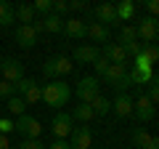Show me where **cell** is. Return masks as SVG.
Returning <instances> with one entry per match:
<instances>
[{"mask_svg": "<svg viewBox=\"0 0 159 149\" xmlns=\"http://www.w3.org/2000/svg\"><path fill=\"white\" fill-rule=\"evenodd\" d=\"M130 85H148L154 77V69H127Z\"/></svg>", "mask_w": 159, "mask_h": 149, "instance_id": "18", "label": "cell"}, {"mask_svg": "<svg viewBox=\"0 0 159 149\" xmlns=\"http://www.w3.org/2000/svg\"><path fill=\"white\" fill-rule=\"evenodd\" d=\"M111 112L117 117H130L133 115V99L127 96V93H119V96L111 101Z\"/></svg>", "mask_w": 159, "mask_h": 149, "instance_id": "17", "label": "cell"}, {"mask_svg": "<svg viewBox=\"0 0 159 149\" xmlns=\"http://www.w3.org/2000/svg\"><path fill=\"white\" fill-rule=\"evenodd\" d=\"M16 149H45V144L40 141V138H24Z\"/></svg>", "mask_w": 159, "mask_h": 149, "instance_id": "31", "label": "cell"}, {"mask_svg": "<svg viewBox=\"0 0 159 149\" xmlns=\"http://www.w3.org/2000/svg\"><path fill=\"white\" fill-rule=\"evenodd\" d=\"M133 141H135L138 149H159V138L151 136L146 128H138V131L133 133Z\"/></svg>", "mask_w": 159, "mask_h": 149, "instance_id": "16", "label": "cell"}, {"mask_svg": "<svg viewBox=\"0 0 159 149\" xmlns=\"http://www.w3.org/2000/svg\"><path fill=\"white\" fill-rule=\"evenodd\" d=\"M45 149H69V144L61 141V138H53V144H48Z\"/></svg>", "mask_w": 159, "mask_h": 149, "instance_id": "39", "label": "cell"}, {"mask_svg": "<svg viewBox=\"0 0 159 149\" xmlns=\"http://www.w3.org/2000/svg\"><path fill=\"white\" fill-rule=\"evenodd\" d=\"M13 16L19 19V22L21 24H32L34 19V11H32V6H29V3H21V6H13Z\"/></svg>", "mask_w": 159, "mask_h": 149, "instance_id": "22", "label": "cell"}, {"mask_svg": "<svg viewBox=\"0 0 159 149\" xmlns=\"http://www.w3.org/2000/svg\"><path fill=\"white\" fill-rule=\"evenodd\" d=\"M141 53H143V56H146V61L151 64V67H154V64H157V59H159V48H157V43H146Z\"/></svg>", "mask_w": 159, "mask_h": 149, "instance_id": "29", "label": "cell"}, {"mask_svg": "<svg viewBox=\"0 0 159 149\" xmlns=\"http://www.w3.org/2000/svg\"><path fill=\"white\" fill-rule=\"evenodd\" d=\"M146 11H148V16H154V19H157V11H159V3H157V0H148V3H146Z\"/></svg>", "mask_w": 159, "mask_h": 149, "instance_id": "38", "label": "cell"}, {"mask_svg": "<svg viewBox=\"0 0 159 149\" xmlns=\"http://www.w3.org/2000/svg\"><path fill=\"white\" fill-rule=\"evenodd\" d=\"M74 96H77L80 104H90L96 96H101V80L88 74V77H80L77 88H74Z\"/></svg>", "mask_w": 159, "mask_h": 149, "instance_id": "2", "label": "cell"}, {"mask_svg": "<svg viewBox=\"0 0 159 149\" xmlns=\"http://www.w3.org/2000/svg\"><path fill=\"white\" fill-rule=\"evenodd\" d=\"M0 133H3V136L13 133V120L11 117H0Z\"/></svg>", "mask_w": 159, "mask_h": 149, "instance_id": "34", "label": "cell"}, {"mask_svg": "<svg viewBox=\"0 0 159 149\" xmlns=\"http://www.w3.org/2000/svg\"><path fill=\"white\" fill-rule=\"evenodd\" d=\"M90 109H93V115H96V117H103V115L111 112V101L103 99V96H96V99L90 101Z\"/></svg>", "mask_w": 159, "mask_h": 149, "instance_id": "25", "label": "cell"}, {"mask_svg": "<svg viewBox=\"0 0 159 149\" xmlns=\"http://www.w3.org/2000/svg\"><path fill=\"white\" fill-rule=\"evenodd\" d=\"M40 91H43V101L48 107H64L72 99V88L64 80H51V83H45V85L40 88Z\"/></svg>", "mask_w": 159, "mask_h": 149, "instance_id": "1", "label": "cell"}, {"mask_svg": "<svg viewBox=\"0 0 159 149\" xmlns=\"http://www.w3.org/2000/svg\"><path fill=\"white\" fill-rule=\"evenodd\" d=\"M96 19L98 24H103V27H117L119 19H117V11H114V3H101V6L96 8Z\"/></svg>", "mask_w": 159, "mask_h": 149, "instance_id": "12", "label": "cell"}, {"mask_svg": "<svg viewBox=\"0 0 159 149\" xmlns=\"http://www.w3.org/2000/svg\"><path fill=\"white\" fill-rule=\"evenodd\" d=\"M72 69H74V64L66 56H53V59H48L43 64V74H45L48 80H61L64 74H69Z\"/></svg>", "mask_w": 159, "mask_h": 149, "instance_id": "3", "label": "cell"}, {"mask_svg": "<svg viewBox=\"0 0 159 149\" xmlns=\"http://www.w3.org/2000/svg\"><path fill=\"white\" fill-rule=\"evenodd\" d=\"M69 149H90L93 144V133L88 125H74L72 133H69Z\"/></svg>", "mask_w": 159, "mask_h": 149, "instance_id": "8", "label": "cell"}, {"mask_svg": "<svg viewBox=\"0 0 159 149\" xmlns=\"http://www.w3.org/2000/svg\"><path fill=\"white\" fill-rule=\"evenodd\" d=\"M114 11H117L119 24H122V22H130V19L135 16V3H130V0H122V3H117V6H114Z\"/></svg>", "mask_w": 159, "mask_h": 149, "instance_id": "19", "label": "cell"}, {"mask_svg": "<svg viewBox=\"0 0 159 149\" xmlns=\"http://www.w3.org/2000/svg\"><path fill=\"white\" fill-rule=\"evenodd\" d=\"M13 22H16V16H13V6L6 3V0H0V27H11Z\"/></svg>", "mask_w": 159, "mask_h": 149, "instance_id": "26", "label": "cell"}, {"mask_svg": "<svg viewBox=\"0 0 159 149\" xmlns=\"http://www.w3.org/2000/svg\"><path fill=\"white\" fill-rule=\"evenodd\" d=\"M37 37H40V35L34 32L32 24H19V27H16V43L21 48H32L34 43H37Z\"/></svg>", "mask_w": 159, "mask_h": 149, "instance_id": "14", "label": "cell"}, {"mask_svg": "<svg viewBox=\"0 0 159 149\" xmlns=\"http://www.w3.org/2000/svg\"><path fill=\"white\" fill-rule=\"evenodd\" d=\"M29 6H32V11H34V16H37V13H51L53 11V0H34V3H29Z\"/></svg>", "mask_w": 159, "mask_h": 149, "instance_id": "30", "label": "cell"}, {"mask_svg": "<svg viewBox=\"0 0 159 149\" xmlns=\"http://www.w3.org/2000/svg\"><path fill=\"white\" fill-rule=\"evenodd\" d=\"M24 77V64L16 61V59H3L0 61V80H6V83H19Z\"/></svg>", "mask_w": 159, "mask_h": 149, "instance_id": "7", "label": "cell"}, {"mask_svg": "<svg viewBox=\"0 0 159 149\" xmlns=\"http://www.w3.org/2000/svg\"><path fill=\"white\" fill-rule=\"evenodd\" d=\"M21 99L27 101V107H29V104H37V101H43V91H40V85L34 83V85H29L27 91H24Z\"/></svg>", "mask_w": 159, "mask_h": 149, "instance_id": "28", "label": "cell"}, {"mask_svg": "<svg viewBox=\"0 0 159 149\" xmlns=\"http://www.w3.org/2000/svg\"><path fill=\"white\" fill-rule=\"evenodd\" d=\"M141 51H143V43H130V46H125V53H127V56H133V59H135Z\"/></svg>", "mask_w": 159, "mask_h": 149, "instance_id": "35", "label": "cell"}, {"mask_svg": "<svg viewBox=\"0 0 159 149\" xmlns=\"http://www.w3.org/2000/svg\"><path fill=\"white\" fill-rule=\"evenodd\" d=\"M43 32H51V35L64 32V19L56 16V13H48V16L43 19Z\"/></svg>", "mask_w": 159, "mask_h": 149, "instance_id": "21", "label": "cell"}, {"mask_svg": "<svg viewBox=\"0 0 159 149\" xmlns=\"http://www.w3.org/2000/svg\"><path fill=\"white\" fill-rule=\"evenodd\" d=\"M51 13H56V16L66 13V3H64V0H53V11H51Z\"/></svg>", "mask_w": 159, "mask_h": 149, "instance_id": "37", "label": "cell"}, {"mask_svg": "<svg viewBox=\"0 0 159 149\" xmlns=\"http://www.w3.org/2000/svg\"><path fill=\"white\" fill-rule=\"evenodd\" d=\"M85 0H72V3H66V11H85Z\"/></svg>", "mask_w": 159, "mask_h": 149, "instance_id": "36", "label": "cell"}, {"mask_svg": "<svg viewBox=\"0 0 159 149\" xmlns=\"http://www.w3.org/2000/svg\"><path fill=\"white\" fill-rule=\"evenodd\" d=\"M93 69H96V74H98V77H103V72L109 69V61H106L103 56H98L96 61H93Z\"/></svg>", "mask_w": 159, "mask_h": 149, "instance_id": "33", "label": "cell"}, {"mask_svg": "<svg viewBox=\"0 0 159 149\" xmlns=\"http://www.w3.org/2000/svg\"><path fill=\"white\" fill-rule=\"evenodd\" d=\"M98 56H101V48L98 46H77L74 53H72V59L80 61V64H93Z\"/></svg>", "mask_w": 159, "mask_h": 149, "instance_id": "15", "label": "cell"}, {"mask_svg": "<svg viewBox=\"0 0 159 149\" xmlns=\"http://www.w3.org/2000/svg\"><path fill=\"white\" fill-rule=\"evenodd\" d=\"M88 37L96 40V43H109V29L103 27V24L93 22V24H88Z\"/></svg>", "mask_w": 159, "mask_h": 149, "instance_id": "20", "label": "cell"}, {"mask_svg": "<svg viewBox=\"0 0 159 149\" xmlns=\"http://www.w3.org/2000/svg\"><path fill=\"white\" fill-rule=\"evenodd\" d=\"M13 131L21 133L24 138H40L43 125H40L37 117H32V115H21V117H16V120H13Z\"/></svg>", "mask_w": 159, "mask_h": 149, "instance_id": "5", "label": "cell"}, {"mask_svg": "<svg viewBox=\"0 0 159 149\" xmlns=\"http://www.w3.org/2000/svg\"><path fill=\"white\" fill-rule=\"evenodd\" d=\"M93 117H96V115H93L90 104H77V107H74V112H72V120L82 123V125H85V123H90Z\"/></svg>", "mask_w": 159, "mask_h": 149, "instance_id": "23", "label": "cell"}, {"mask_svg": "<svg viewBox=\"0 0 159 149\" xmlns=\"http://www.w3.org/2000/svg\"><path fill=\"white\" fill-rule=\"evenodd\" d=\"M133 115H135L141 123H148V120H154V115H157V107L141 93V96L133 101Z\"/></svg>", "mask_w": 159, "mask_h": 149, "instance_id": "10", "label": "cell"}, {"mask_svg": "<svg viewBox=\"0 0 159 149\" xmlns=\"http://www.w3.org/2000/svg\"><path fill=\"white\" fill-rule=\"evenodd\" d=\"M103 80H106V85L117 88L119 93H125L127 88H130V77H127L125 64H109V69L103 72Z\"/></svg>", "mask_w": 159, "mask_h": 149, "instance_id": "4", "label": "cell"}, {"mask_svg": "<svg viewBox=\"0 0 159 149\" xmlns=\"http://www.w3.org/2000/svg\"><path fill=\"white\" fill-rule=\"evenodd\" d=\"M8 149H16V147H8Z\"/></svg>", "mask_w": 159, "mask_h": 149, "instance_id": "41", "label": "cell"}, {"mask_svg": "<svg viewBox=\"0 0 159 149\" xmlns=\"http://www.w3.org/2000/svg\"><path fill=\"white\" fill-rule=\"evenodd\" d=\"M11 147V141H8V136H3V133H0V149H8Z\"/></svg>", "mask_w": 159, "mask_h": 149, "instance_id": "40", "label": "cell"}, {"mask_svg": "<svg viewBox=\"0 0 159 149\" xmlns=\"http://www.w3.org/2000/svg\"><path fill=\"white\" fill-rule=\"evenodd\" d=\"M8 112L16 115V117L27 115V101H24L21 96H11V99H8Z\"/></svg>", "mask_w": 159, "mask_h": 149, "instance_id": "27", "label": "cell"}, {"mask_svg": "<svg viewBox=\"0 0 159 149\" xmlns=\"http://www.w3.org/2000/svg\"><path fill=\"white\" fill-rule=\"evenodd\" d=\"M74 128V120L69 112H58V115H53L51 120V131H53V138H61V141H66L69 133H72Z\"/></svg>", "mask_w": 159, "mask_h": 149, "instance_id": "6", "label": "cell"}, {"mask_svg": "<svg viewBox=\"0 0 159 149\" xmlns=\"http://www.w3.org/2000/svg\"><path fill=\"white\" fill-rule=\"evenodd\" d=\"M11 96H16V91H13V85L11 83H6V80H0V99H11Z\"/></svg>", "mask_w": 159, "mask_h": 149, "instance_id": "32", "label": "cell"}, {"mask_svg": "<svg viewBox=\"0 0 159 149\" xmlns=\"http://www.w3.org/2000/svg\"><path fill=\"white\" fill-rule=\"evenodd\" d=\"M130 43H138L135 24H122V29H119V46L125 48V46H130Z\"/></svg>", "mask_w": 159, "mask_h": 149, "instance_id": "24", "label": "cell"}, {"mask_svg": "<svg viewBox=\"0 0 159 149\" xmlns=\"http://www.w3.org/2000/svg\"><path fill=\"white\" fill-rule=\"evenodd\" d=\"M135 35L143 40V46H146V43H154L159 37V22L154 16H143L141 24H135Z\"/></svg>", "mask_w": 159, "mask_h": 149, "instance_id": "9", "label": "cell"}, {"mask_svg": "<svg viewBox=\"0 0 159 149\" xmlns=\"http://www.w3.org/2000/svg\"><path fill=\"white\" fill-rule=\"evenodd\" d=\"M64 32H66V37H72V40H82V37H88V24L82 22V19H64Z\"/></svg>", "mask_w": 159, "mask_h": 149, "instance_id": "11", "label": "cell"}, {"mask_svg": "<svg viewBox=\"0 0 159 149\" xmlns=\"http://www.w3.org/2000/svg\"><path fill=\"white\" fill-rule=\"evenodd\" d=\"M101 56L106 59L109 64H125L127 53H125V48L119 46V43H103V48H101Z\"/></svg>", "mask_w": 159, "mask_h": 149, "instance_id": "13", "label": "cell"}]
</instances>
